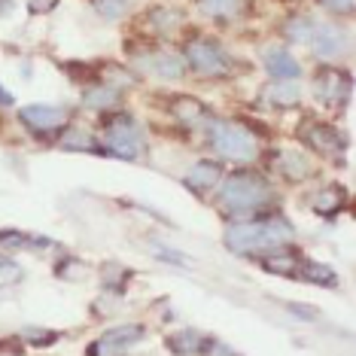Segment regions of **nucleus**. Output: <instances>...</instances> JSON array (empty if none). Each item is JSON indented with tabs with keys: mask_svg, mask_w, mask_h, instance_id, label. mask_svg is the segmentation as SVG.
<instances>
[{
	"mask_svg": "<svg viewBox=\"0 0 356 356\" xmlns=\"http://www.w3.org/2000/svg\"><path fill=\"white\" fill-rule=\"evenodd\" d=\"M293 238V225L280 216H268L262 222H234L225 229L222 241L232 253H271Z\"/></svg>",
	"mask_w": 356,
	"mask_h": 356,
	"instance_id": "f257e3e1",
	"label": "nucleus"
},
{
	"mask_svg": "<svg viewBox=\"0 0 356 356\" xmlns=\"http://www.w3.org/2000/svg\"><path fill=\"white\" fill-rule=\"evenodd\" d=\"M220 201L229 213H253V210L265 207L274 201V189L265 177L253 171H238L220 186Z\"/></svg>",
	"mask_w": 356,
	"mask_h": 356,
	"instance_id": "f03ea898",
	"label": "nucleus"
},
{
	"mask_svg": "<svg viewBox=\"0 0 356 356\" xmlns=\"http://www.w3.org/2000/svg\"><path fill=\"white\" fill-rule=\"evenodd\" d=\"M210 143L220 156L232 159V161H253L256 159V140L250 137V131H244L234 122H210Z\"/></svg>",
	"mask_w": 356,
	"mask_h": 356,
	"instance_id": "7ed1b4c3",
	"label": "nucleus"
},
{
	"mask_svg": "<svg viewBox=\"0 0 356 356\" xmlns=\"http://www.w3.org/2000/svg\"><path fill=\"white\" fill-rule=\"evenodd\" d=\"M104 134H107V152H113V156H119L125 161H134L140 156L143 134L128 113H116L113 119H107V131Z\"/></svg>",
	"mask_w": 356,
	"mask_h": 356,
	"instance_id": "20e7f679",
	"label": "nucleus"
},
{
	"mask_svg": "<svg viewBox=\"0 0 356 356\" xmlns=\"http://www.w3.org/2000/svg\"><path fill=\"white\" fill-rule=\"evenodd\" d=\"M186 61H189L192 70H198L204 76H225L232 70V58L225 55L222 46L204 37H195L186 43Z\"/></svg>",
	"mask_w": 356,
	"mask_h": 356,
	"instance_id": "39448f33",
	"label": "nucleus"
},
{
	"mask_svg": "<svg viewBox=\"0 0 356 356\" xmlns=\"http://www.w3.org/2000/svg\"><path fill=\"white\" fill-rule=\"evenodd\" d=\"M317 95L329 107H341L350 95V76L341 74V70H323L317 76Z\"/></svg>",
	"mask_w": 356,
	"mask_h": 356,
	"instance_id": "423d86ee",
	"label": "nucleus"
},
{
	"mask_svg": "<svg viewBox=\"0 0 356 356\" xmlns=\"http://www.w3.org/2000/svg\"><path fill=\"white\" fill-rule=\"evenodd\" d=\"M311 49L320 55V58H338L344 52V31L335 28V25H314V34H311Z\"/></svg>",
	"mask_w": 356,
	"mask_h": 356,
	"instance_id": "0eeeda50",
	"label": "nucleus"
},
{
	"mask_svg": "<svg viewBox=\"0 0 356 356\" xmlns=\"http://www.w3.org/2000/svg\"><path fill=\"white\" fill-rule=\"evenodd\" d=\"M305 140H307V147L314 152H320V156H335V152L344 149L341 134H338L332 125H323V122L305 125Z\"/></svg>",
	"mask_w": 356,
	"mask_h": 356,
	"instance_id": "6e6552de",
	"label": "nucleus"
},
{
	"mask_svg": "<svg viewBox=\"0 0 356 356\" xmlns=\"http://www.w3.org/2000/svg\"><path fill=\"white\" fill-rule=\"evenodd\" d=\"M19 119L34 131H49V128H58L64 122V110L52 107V104H28L19 110Z\"/></svg>",
	"mask_w": 356,
	"mask_h": 356,
	"instance_id": "1a4fd4ad",
	"label": "nucleus"
},
{
	"mask_svg": "<svg viewBox=\"0 0 356 356\" xmlns=\"http://www.w3.org/2000/svg\"><path fill=\"white\" fill-rule=\"evenodd\" d=\"M265 70L274 76V79H296L302 74V64H298L293 55H289L283 46H274V49L265 52Z\"/></svg>",
	"mask_w": 356,
	"mask_h": 356,
	"instance_id": "9d476101",
	"label": "nucleus"
},
{
	"mask_svg": "<svg viewBox=\"0 0 356 356\" xmlns=\"http://www.w3.org/2000/svg\"><path fill=\"white\" fill-rule=\"evenodd\" d=\"M220 180H222V168L216 165V161H198V165H192L189 174H186V186H192V189H198V192L213 189V186H220Z\"/></svg>",
	"mask_w": 356,
	"mask_h": 356,
	"instance_id": "9b49d317",
	"label": "nucleus"
},
{
	"mask_svg": "<svg viewBox=\"0 0 356 356\" xmlns=\"http://www.w3.org/2000/svg\"><path fill=\"white\" fill-rule=\"evenodd\" d=\"M262 268L274 271V274H283V277H298V274H302V259H298L296 253H286L283 247H277L262 259Z\"/></svg>",
	"mask_w": 356,
	"mask_h": 356,
	"instance_id": "f8f14e48",
	"label": "nucleus"
},
{
	"mask_svg": "<svg viewBox=\"0 0 356 356\" xmlns=\"http://www.w3.org/2000/svg\"><path fill=\"white\" fill-rule=\"evenodd\" d=\"M149 67H152V74H159L165 79H180L186 74V58H180L174 52H156L149 58Z\"/></svg>",
	"mask_w": 356,
	"mask_h": 356,
	"instance_id": "ddd939ff",
	"label": "nucleus"
},
{
	"mask_svg": "<svg viewBox=\"0 0 356 356\" xmlns=\"http://www.w3.org/2000/svg\"><path fill=\"white\" fill-rule=\"evenodd\" d=\"M165 344L171 347L174 353H180V356H186V353H198V350H204V347H207L204 335H201V332H195V329L174 332V335H168V341H165Z\"/></svg>",
	"mask_w": 356,
	"mask_h": 356,
	"instance_id": "4468645a",
	"label": "nucleus"
},
{
	"mask_svg": "<svg viewBox=\"0 0 356 356\" xmlns=\"http://www.w3.org/2000/svg\"><path fill=\"white\" fill-rule=\"evenodd\" d=\"M268 101L274 107H296L302 101V88L293 79H280V83H271L268 88Z\"/></svg>",
	"mask_w": 356,
	"mask_h": 356,
	"instance_id": "2eb2a0df",
	"label": "nucleus"
},
{
	"mask_svg": "<svg viewBox=\"0 0 356 356\" xmlns=\"http://www.w3.org/2000/svg\"><path fill=\"white\" fill-rule=\"evenodd\" d=\"M147 335V329L143 326H137V323H125V326H116V329H107L104 332V341H110L113 347H119L122 350L125 344H134V341H140V338Z\"/></svg>",
	"mask_w": 356,
	"mask_h": 356,
	"instance_id": "dca6fc26",
	"label": "nucleus"
},
{
	"mask_svg": "<svg viewBox=\"0 0 356 356\" xmlns=\"http://www.w3.org/2000/svg\"><path fill=\"white\" fill-rule=\"evenodd\" d=\"M83 104L88 110H110L119 104V92H116V86H95L92 92H86Z\"/></svg>",
	"mask_w": 356,
	"mask_h": 356,
	"instance_id": "f3484780",
	"label": "nucleus"
},
{
	"mask_svg": "<svg viewBox=\"0 0 356 356\" xmlns=\"http://www.w3.org/2000/svg\"><path fill=\"white\" fill-rule=\"evenodd\" d=\"M302 280H311V283L326 286V289L338 286V274L332 271L329 265H320V262H302Z\"/></svg>",
	"mask_w": 356,
	"mask_h": 356,
	"instance_id": "a211bd4d",
	"label": "nucleus"
},
{
	"mask_svg": "<svg viewBox=\"0 0 356 356\" xmlns=\"http://www.w3.org/2000/svg\"><path fill=\"white\" fill-rule=\"evenodd\" d=\"M344 204V192L335 189V186H329V189H323L317 198H314V210H317L320 216H335L338 210Z\"/></svg>",
	"mask_w": 356,
	"mask_h": 356,
	"instance_id": "6ab92c4d",
	"label": "nucleus"
},
{
	"mask_svg": "<svg viewBox=\"0 0 356 356\" xmlns=\"http://www.w3.org/2000/svg\"><path fill=\"white\" fill-rule=\"evenodd\" d=\"M198 10L213 19H232L241 10V0H198Z\"/></svg>",
	"mask_w": 356,
	"mask_h": 356,
	"instance_id": "aec40b11",
	"label": "nucleus"
},
{
	"mask_svg": "<svg viewBox=\"0 0 356 356\" xmlns=\"http://www.w3.org/2000/svg\"><path fill=\"white\" fill-rule=\"evenodd\" d=\"M286 40H293V43H307L314 34V22L311 19H305V15H296V19H289L286 22Z\"/></svg>",
	"mask_w": 356,
	"mask_h": 356,
	"instance_id": "412c9836",
	"label": "nucleus"
},
{
	"mask_svg": "<svg viewBox=\"0 0 356 356\" xmlns=\"http://www.w3.org/2000/svg\"><path fill=\"white\" fill-rule=\"evenodd\" d=\"M174 113L183 119V122H198L204 116V107L195 101V98H177L174 101Z\"/></svg>",
	"mask_w": 356,
	"mask_h": 356,
	"instance_id": "4be33fe9",
	"label": "nucleus"
},
{
	"mask_svg": "<svg viewBox=\"0 0 356 356\" xmlns=\"http://www.w3.org/2000/svg\"><path fill=\"white\" fill-rule=\"evenodd\" d=\"M64 147H67V149H95V152H107L104 147H98V143H95L92 137L83 131V128H74V131L64 137Z\"/></svg>",
	"mask_w": 356,
	"mask_h": 356,
	"instance_id": "5701e85b",
	"label": "nucleus"
},
{
	"mask_svg": "<svg viewBox=\"0 0 356 356\" xmlns=\"http://www.w3.org/2000/svg\"><path fill=\"white\" fill-rule=\"evenodd\" d=\"M95 13L104 15V19H119L128 10V0H92Z\"/></svg>",
	"mask_w": 356,
	"mask_h": 356,
	"instance_id": "b1692460",
	"label": "nucleus"
},
{
	"mask_svg": "<svg viewBox=\"0 0 356 356\" xmlns=\"http://www.w3.org/2000/svg\"><path fill=\"white\" fill-rule=\"evenodd\" d=\"M283 174H286L289 180H302L307 174V161L302 156H296V152H286V156H283Z\"/></svg>",
	"mask_w": 356,
	"mask_h": 356,
	"instance_id": "393cba45",
	"label": "nucleus"
},
{
	"mask_svg": "<svg viewBox=\"0 0 356 356\" xmlns=\"http://www.w3.org/2000/svg\"><path fill=\"white\" fill-rule=\"evenodd\" d=\"M156 259H161V262H171V265H180V268L192 265V259H189V256H180L177 250H171V247H159V244H156Z\"/></svg>",
	"mask_w": 356,
	"mask_h": 356,
	"instance_id": "a878e982",
	"label": "nucleus"
},
{
	"mask_svg": "<svg viewBox=\"0 0 356 356\" xmlns=\"http://www.w3.org/2000/svg\"><path fill=\"white\" fill-rule=\"evenodd\" d=\"M28 341L34 344V347H49L58 341V335L55 332H40V329H28Z\"/></svg>",
	"mask_w": 356,
	"mask_h": 356,
	"instance_id": "bb28decb",
	"label": "nucleus"
},
{
	"mask_svg": "<svg viewBox=\"0 0 356 356\" xmlns=\"http://www.w3.org/2000/svg\"><path fill=\"white\" fill-rule=\"evenodd\" d=\"M19 277H22V268H19V265L0 256V280H3V283H13V280H19Z\"/></svg>",
	"mask_w": 356,
	"mask_h": 356,
	"instance_id": "cd10ccee",
	"label": "nucleus"
},
{
	"mask_svg": "<svg viewBox=\"0 0 356 356\" xmlns=\"http://www.w3.org/2000/svg\"><path fill=\"white\" fill-rule=\"evenodd\" d=\"M22 241H25V234H22L19 229H6V232H0V247H19Z\"/></svg>",
	"mask_w": 356,
	"mask_h": 356,
	"instance_id": "c85d7f7f",
	"label": "nucleus"
},
{
	"mask_svg": "<svg viewBox=\"0 0 356 356\" xmlns=\"http://www.w3.org/2000/svg\"><path fill=\"white\" fill-rule=\"evenodd\" d=\"M323 6H326V10H332V13H353V3L356 0H320Z\"/></svg>",
	"mask_w": 356,
	"mask_h": 356,
	"instance_id": "c756f323",
	"label": "nucleus"
},
{
	"mask_svg": "<svg viewBox=\"0 0 356 356\" xmlns=\"http://www.w3.org/2000/svg\"><path fill=\"white\" fill-rule=\"evenodd\" d=\"M58 6V0H28V10L34 15H43V13H52Z\"/></svg>",
	"mask_w": 356,
	"mask_h": 356,
	"instance_id": "7c9ffc66",
	"label": "nucleus"
},
{
	"mask_svg": "<svg viewBox=\"0 0 356 356\" xmlns=\"http://www.w3.org/2000/svg\"><path fill=\"white\" fill-rule=\"evenodd\" d=\"M286 307H289V311H293V314H298V317H305V320L317 317V311H314V307H302V305H293V302H289Z\"/></svg>",
	"mask_w": 356,
	"mask_h": 356,
	"instance_id": "2f4dec72",
	"label": "nucleus"
},
{
	"mask_svg": "<svg viewBox=\"0 0 356 356\" xmlns=\"http://www.w3.org/2000/svg\"><path fill=\"white\" fill-rule=\"evenodd\" d=\"M10 104H13V95L6 92L3 86H0V107H10Z\"/></svg>",
	"mask_w": 356,
	"mask_h": 356,
	"instance_id": "473e14b6",
	"label": "nucleus"
},
{
	"mask_svg": "<svg viewBox=\"0 0 356 356\" xmlns=\"http://www.w3.org/2000/svg\"><path fill=\"white\" fill-rule=\"evenodd\" d=\"M10 6H13V0H0V15L10 13Z\"/></svg>",
	"mask_w": 356,
	"mask_h": 356,
	"instance_id": "72a5a7b5",
	"label": "nucleus"
}]
</instances>
